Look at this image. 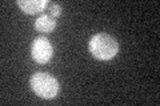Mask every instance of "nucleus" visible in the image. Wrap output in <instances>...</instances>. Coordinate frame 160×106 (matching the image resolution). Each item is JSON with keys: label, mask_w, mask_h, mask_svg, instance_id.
Wrapping results in <instances>:
<instances>
[{"label": "nucleus", "mask_w": 160, "mask_h": 106, "mask_svg": "<svg viewBox=\"0 0 160 106\" xmlns=\"http://www.w3.org/2000/svg\"><path fill=\"white\" fill-rule=\"evenodd\" d=\"M53 48L49 40L46 37H36L31 47V56L35 62L38 64H47L52 58Z\"/></svg>", "instance_id": "nucleus-3"}, {"label": "nucleus", "mask_w": 160, "mask_h": 106, "mask_svg": "<svg viewBox=\"0 0 160 106\" xmlns=\"http://www.w3.org/2000/svg\"><path fill=\"white\" fill-rule=\"evenodd\" d=\"M119 44L116 39L108 33H96L89 40V52L100 61H108L116 56Z\"/></svg>", "instance_id": "nucleus-1"}, {"label": "nucleus", "mask_w": 160, "mask_h": 106, "mask_svg": "<svg viewBox=\"0 0 160 106\" xmlns=\"http://www.w3.org/2000/svg\"><path fill=\"white\" fill-rule=\"evenodd\" d=\"M47 9H48V15H51L52 17H58V16H60V15H62V7H60L58 3L48 2Z\"/></svg>", "instance_id": "nucleus-6"}, {"label": "nucleus", "mask_w": 160, "mask_h": 106, "mask_svg": "<svg viewBox=\"0 0 160 106\" xmlns=\"http://www.w3.org/2000/svg\"><path fill=\"white\" fill-rule=\"evenodd\" d=\"M16 4L24 13L35 15L38 12L44 11L47 8L48 2L47 0H18Z\"/></svg>", "instance_id": "nucleus-4"}, {"label": "nucleus", "mask_w": 160, "mask_h": 106, "mask_svg": "<svg viewBox=\"0 0 160 106\" xmlns=\"http://www.w3.org/2000/svg\"><path fill=\"white\" fill-rule=\"evenodd\" d=\"M55 27H56V20L52 17L51 15H42L40 17L35 20V28L39 32H44V33H49L52 32Z\"/></svg>", "instance_id": "nucleus-5"}, {"label": "nucleus", "mask_w": 160, "mask_h": 106, "mask_svg": "<svg viewBox=\"0 0 160 106\" xmlns=\"http://www.w3.org/2000/svg\"><path fill=\"white\" fill-rule=\"evenodd\" d=\"M29 84H31V88L35 92V94H38L39 97L44 99H52L60 92V85L58 80L53 76L44 72L33 73Z\"/></svg>", "instance_id": "nucleus-2"}]
</instances>
